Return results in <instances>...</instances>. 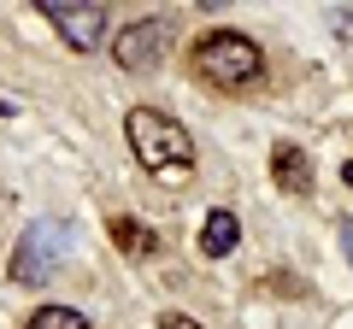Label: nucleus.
<instances>
[{
    "instance_id": "nucleus-1",
    "label": "nucleus",
    "mask_w": 353,
    "mask_h": 329,
    "mask_svg": "<svg viewBox=\"0 0 353 329\" xmlns=\"http://www.w3.org/2000/svg\"><path fill=\"white\" fill-rule=\"evenodd\" d=\"M124 136H130L136 164L148 171L153 182H165V189H183V182L194 177V141H189V129L176 124V118L153 112V106H136V112L124 118Z\"/></svg>"
},
{
    "instance_id": "nucleus-2",
    "label": "nucleus",
    "mask_w": 353,
    "mask_h": 329,
    "mask_svg": "<svg viewBox=\"0 0 353 329\" xmlns=\"http://www.w3.org/2000/svg\"><path fill=\"white\" fill-rule=\"evenodd\" d=\"M194 71L212 83V89H248L253 76L265 71L259 41H248L241 30H212V36L194 41Z\"/></svg>"
},
{
    "instance_id": "nucleus-3",
    "label": "nucleus",
    "mask_w": 353,
    "mask_h": 329,
    "mask_svg": "<svg viewBox=\"0 0 353 329\" xmlns=\"http://www.w3.org/2000/svg\"><path fill=\"white\" fill-rule=\"evenodd\" d=\"M65 247H71V224H65V217H41V224L24 229V241H18L12 282H48L53 270H59Z\"/></svg>"
},
{
    "instance_id": "nucleus-4",
    "label": "nucleus",
    "mask_w": 353,
    "mask_h": 329,
    "mask_svg": "<svg viewBox=\"0 0 353 329\" xmlns=\"http://www.w3.org/2000/svg\"><path fill=\"white\" fill-rule=\"evenodd\" d=\"M171 36H176V18L171 12L136 18V24L118 36V65H124V71H153V65L165 59V47H171Z\"/></svg>"
},
{
    "instance_id": "nucleus-5",
    "label": "nucleus",
    "mask_w": 353,
    "mask_h": 329,
    "mask_svg": "<svg viewBox=\"0 0 353 329\" xmlns=\"http://www.w3.org/2000/svg\"><path fill=\"white\" fill-rule=\"evenodd\" d=\"M41 18H53V24H59V36L71 41L77 53L101 47V36H106V6H71V0H41Z\"/></svg>"
},
{
    "instance_id": "nucleus-6",
    "label": "nucleus",
    "mask_w": 353,
    "mask_h": 329,
    "mask_svg": "<svg viewBox=\"0 0 353 329\" xmlns=\"http://www.w3.org/2000/svg\"><path fill=\"white\" fill-rule=\"evenodd\" d=\"M271 177H277V189L294 194V200L312 194V164H306L301 147H277V153H271Z\"/></svg>"
},
{
    "instance_id": "nucleus-7",
    "label": "nucleus",
    "mask_w": 353,
    "mask_h": 329,
    "mask_svg": "<svg viewBox=\"0 0 353 329\" xmlns=\"http://www.w3.org/2000/svg\"><path fill=\"white\" fill-rule=\"evenodd\" d=\"M112 241L124 247L130 259H148V253H159V235H153V229L141 224V217H124V212L112 217Z\"/></svg>"
},
{
    "instance_id": "nucleus-8",
    "label": "nucleus",
    "mask_w": 353,
    "mask_h": 329,
    "mask_svg": "<svg viewBox=\"0 0 353 329\" xmlns=\"http://www.w3.org/2000/svg\"><path fill=\"white\" fill-rule=\"evenodd\" d=\"M236 241H241L236 212H212V217H206V229H201V253H206V259H224Z\"/></svg>"
},
{
    "instance_id": "nucleus-9",
    "label": "nucleus",
    "mask_w": 353,
    "mask_h": 329,
    "mask_svg": "<svg viewBox=\"0 0 353 329\" xmlns=\"http://www.w3.org/2000/svg\"><path fill=\"white\" fill-rule=\"evenodd\" d=\"M30 329H88V317L71 312V306H41V312L30 317Z\"/></svg>"
},
{
    "instance_id": "nucleus-10",
    "label": "nucleus",
    "mask_w": 353,
    "mask_h": 329,
    "mask_svg": "<svg viewBox=\"0 0 353 329\" xmlns=\"http://www.w3.org/2000/svg\"><path fill=\"white\" fill-rule=\"evenodd\" d=\"M159 329H201V323H194V317H183V312H171V317H165Z\"/></svg>"
},
{
    "instance_id": "nucleus-11",
    "label": "nucleus",
    "mask_w": 353,
    "mask_h": 329,
    "mask_svg": "<svg viewBox=\"0 0 353 329\" xmlns=\"http://www.w3.org/2000/svg\"><path fill=\"white\" fill-rule=\"evenodd\" d=\"M341 241H347V253H353V229H341Z\"/></svg>"
},
{
    "instance_id": "nucleus-12",
    "label": "nucleus",
    "mask_w": 353,
    "mask_h": 329,
    "mask_svg": "<svg viewBox=\"0 0 353 329\" xmlns=\"http://www.w3.org/2000/svg\"><path fill=\"white\" fill-rule=\"evenodd\" d=\"M341 177H347V189H353V159H347V171H341Z\"/></svg>"
}]
</instances>
